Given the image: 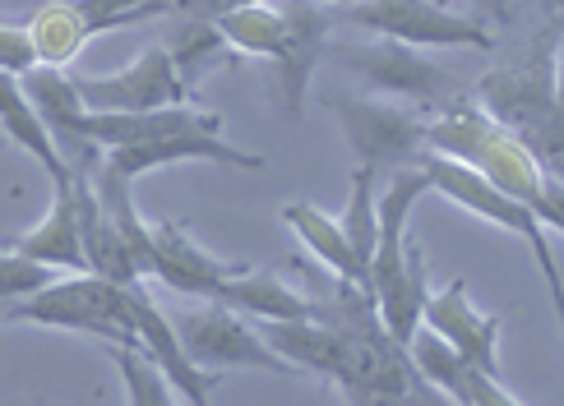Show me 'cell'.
Listing matches in <instances>:
<instances>
[{
	"instance_id": "8992f818",
	"label": "cell",
	"mask_w": 564,
	"mask_h": 406,
	"mask_svg": "<svg viewBox=\"0 0 564 406\" xmlns=\"http://www.w3.org/2000/svg\"><path fill=\"white\" fill-rule=\"evenodd\" d=\"M324 107L338 116V130L347 139L357 166H416L421 162V116L408 107H393L380 98H357V92H324Z\"/></svg>"
},
{
	"instance_id": "f546056e",
	"label": "cell",
	"mask_w": 564,
	"mask_h": 406,
	"mask_svg": "<svg viewBox=\"0 0 564 406\" xmlns=\"http://www.w3.org/2000/svg\"><path fill=\"white\" fill-rule=\"evenodd\" d=\"M37 65V52L29 42V29H10V23H0V69L6 75H23V69Z\"/></svg>"
},
{
	"instance_id": "ac0fdd59",
	"label": "cell",
	"mask_w": 564,
	"mask_h": 406,
	"mask_svg": "<svg viewBox=\"0 0 564 406\" xmlns=\"http://www.w3.org/2000/svg\"><path fill=\"white\" fill-rule=\"evenodd\" d=\"M0 125H6V134L19 143L23 153H33V157L42 162V172L56 180V189L75 180V166L65 162V153L56 149L52 130H46L42 116L33 111L29 92L19 88V75H6V69H0Z\"/></svg>"
},
{
	"instance_id": "484cf974",
	"label": "cell",
	"mask_w": 564,
	"mask_h": 406,
	"mask_svg": "<svg viewBox=\"0 0 564 406\" xmlns=\"http://www.w3.org/2000/svg\"><path fill=\"white\" fill-rule=\"evenodd\" d=\"M343 235L357 264L366 268L370 277V254H375V235H380V218H375V166H357L351 176V199H347V212H343Z\"/></svg>"
},
{
	"instance_id": "277c9868",
	"label": "cell",
	"mask_w": 564,
	"mask_h": 406,
	"mask_svg": "<svg viewBox=\"0 0 564 406\" xmlns=\"http://www.w3.org/2000/svg\"><path fill=\"white\" fill-rule=\"evenodd\" d=\"M324 61L338 65L343 75L361 79L366 88L375 92H398L408 102H426V107H440L463 92V84L444 69L440 61L421 56V46H408L398 37H366V42H343L324 46Z\"/></svg>"
},
{
	"instance_id": "7a4b0ae2",
	"label": "cell",
	"mask_w": 564,
	"mask_h": 406,
	"mask_svg": "<svg viewBox=\"0 0 564 406\" xmlns=\"http://www.w3.org/2000/svg\"><path fill=\"white\" fill-rule=\"evenodd\" d=\"M10 323H33V328H65V332H84V338L98 342H130L134 338V282H111L98 273H79L65 282H46L42 292L23 296L14 305H6Z\"/></svg>"
},
{
	"instance_id": "8fae6325",
	"label": "cell",
	"mask_w": 564,
	"mask_h": 406,
	"mask_svg": "<svg viewBox=\"0 0 564 406\" xmlns=\"http://www.w3.org/2000/svg\"><path fill=\"white\" fill-rule=\"evenodd\" d=\"M282 14H288V42L282 52L269 61L273 65V79L282 92V111L301 121L305 116V98H311V79L324 61V46H328V29H334V14H324L315 0H278Z\"/></svg>"
},
{
	"instance_id": "d4e9b609",
	"label": "cell",
	"mask_w": 564,
	"mask_h": 406,
	"mask_svg": "<svg viewBox=\"0 0 564 406\" xmlns=\"http://www.w3.org/2000/svg\"><path fill=\"white\" fill-rule=\"evenodd\" d=\"M116 370H121V384H126V402L134 406H167L176 393L167 384V374H162V365L153 361V355L144 347H130V342H107Z\"/></svg>"
},
{
	"instance_id": "3957f363",
	"label": "cell",
	"mask_w": 564,
	"mask_h": 406,
	"mask_svg": "<svg viewBox=\"0 0 564 406\" xmlns=\"http://www.w3.org/2000/svg\"><path fill=\"white\" fill-rule=\"evenodd\" d=\"M421 172H426V180H431L435 195H444L449 204L467 208L473 218H481V222H490V227H500V231H509V235H519V241L532 250V259H536V268H542V277H546L551 305L560 309V264H555L551 241H546V222L536 218L528 204L500 195V189L490 185V180L477 172V166L454 162V157H440V153H421Z\"/></svg>"
},
{
	"instance_id": "7c38bea8",
	"label": "cell",
	"mask_w": 564,
	"mask_h": 406,
	"mask_svg": "<svg viewBox=\"0 0 564 406\" xmlns=\"http://www.w3.org/2000/svg\"><path fill=\"white\" fill-rule=\"evenodd\" d=\"M246 264H227L214 250H204L181 222H149V277L167 282L181 296L214 300L227 277H237Z\"/></svg>"
},
{
	"instance_id": "cb8c5ba5",
	"label": "cell",
	"mask_w": 564,
	"mask_h": 406,
	"mask_svg": "<svg viewBox=\"0 0 564 406\" xmlns=\"http://www.w3.org/2000/svg\"><path fill=\"white\" fill-rule=\"evenodd\" d=\"M403 351H408L412 370H416L421 378H426V384H431L444 402H449V397H454V388H458V374H463V365H467L463 355H458L449 342H444L435 328H426V323H416V332L403 342Z\"/></svg>"
},
{
	"instance_id": "5b68a950",
	"label": "cell",
	"mask_w": 564,
	"mask_h": 406,
	"mask_svg": "<svg viewBox=\"0 0 564 406\" xmlns=\"http://www.w3.org/2000/svg\"><path fill=\"white\" fill-rule=\"evenodd\" d=\"M357 29L380 33V37H398L421 52H435V46H473V52H496V37L481 19L449 10L444 0H357V6H343Z\"/></svg>"
},
{
	"instance_id": "f1b7e54d",
	"label": "cell",
	"mask_w": 564,
	"mask_h": 406,
	"mask_svg": "<svg viewBox=\"0 0 564 406\" xmlns=\"http://www.w3.org/2000/svg\"><path fill=\"white\" fill-rule=\"evenodd\" d=\"M449 402H458V406H523L519 393H509V388L500 384V374L477 370V365H463L458 388H454Z\"/></svg>"
},
{
	"instance_id": "d6986e66",
	"label": "cell",
	"mask_w": 564,
	"mask_h": 406,
	"mask_svg": "<svg viewBox=\"0 0 564 406\" xmlns=\"http://www.w3.org/2000/svg\"><path fill=\"white\" fill-rule=\"evenodd\" d=\"M264 342L292 370L319 374V378L334 384L338 355H343V332L334 323H324V319H278V323H264Z\"/></svg>"
},
{
	"instance_id": "ffe728a7",
	"label": "cell",
	"mask_w": 564,
	"mask_h": 406,
	"mask_svg": "<svg viewBox=\"0 0 564 406\" xmlns=\"http://www.w3.org/2000/svg\"><path fill=\"white\" fill-rule=\"evenodd\" d=\"M282 222L296 231V241H305V250H311L328 273L343 277V282H351V286H361V292L370 296V277H366V268L357 264V254H351L343 227L328 218V212H319L315 204H288V208H282Z\"/></svg>"
},
{
	"instance_id": "836d02e7",
	"label": "cell",
	"mask_w": 564,
	"mask_h": 406,
	"mask_svg": "<svg viewBox=\"0 0 564 406\" xmlns=\"http://www.w3.org/2000/svg\"><path fill=\"white\" fill-rule=\"evenodd\" d=\"M0 315H6V305H0Z\"/></svg>"
},
{
	"instance_id": "e0dca14e",
	"label": "cell",
	"mask_w": 564,
	"mask_h": 406,
	"mask_svg": "<svg viewBox=\"0 0 564 406\" xmlns=\"http://www.w3.org/2000/svg\"><path fill=\"white\" fill-rule=\"evenodd\" d=\"M23 254H33L37 264L46 268H65V273H88L84 264V235H79V204H75V180L56 189L52 208H46V218L23 231L14 241Z\"/></svg>"
},
{
	"instance_id": "52a82bcc",
	"label": "cell",
	"mask_w": 564,
	"mask_h": 406,
	"mask_svg": "<svg viewBox=\"0 0 564 406\" xmlns=\"http://www.w3.org/2000/svg\"><path fill=\"white\" fill-rule=\"evenodd\" d=\"M176 338L185 347V355L208 370V374H223V370H269V374H292V365L264 342V332H254L250 323H241L237 309H227L218 300H208L204 309H191L181 315L176 323Z\"/></svg>"
},
{
	"instance_id": "7402d4cb",
	"label": "cell",
	"mask_w": 564,
	"mask_h": 406,
	"mask_svg": "<svg viewBox=\"0 0 564 406\" xmlns=\"http://www.w3.org/2000/svg\"><path fill=\"white\" fill-rule=\"evenodd\" d=\"M214 23L231 42V52H241V56L273 61L282 52V42H288V14H282L278 0H246V6L218 14Z\"/></svg>"
},
{
	"instance_id": "6da1fadb",
	"label": "cell",
	"mask_w": 564,
	"mask_h": 406,
	"mask_svg": "<svg viewBox=\"0 0 564 406\" xmlns=\"http://www.w3.org/2000/svg\"><path fill=\"white\" fill-rule=\"evenodd\" d=\"M473 98L490 121H500L509 134H519L551 176H560L564 111H560V23L555 14L546 19L542 37L528 42V52L486 69Z\"/></svg>"
},
{
	"instance_id": "9c48e42d",
	"label": "cell",
	"mask_w": 564,
	"mask_h": 406,
	"mask_svg": "<svg viewBox=\"0 0 564 406\" xmlns=\"http://www.w3.org/2000/svg\"><path fill=\"white\" fill-rule=\"evenodd\" d=\"M79 98L88 111H158V107H176L191 102V88L181 84L176 65L167 56V46H144L134 56V65L116 69V75H84L75 79Z\"/></svg>"
},
{
	"instance_id": "4fadbf2b",
	"label": "cell",
	"mask_w": 564,
	"mask_h": 406,
	"mask_svg": "<svg viewBox=\"0 0 564 406\" xmlns=\"http://www.w3.org/2000/svg\"><path fill=\"white\" fill-rule=\"evenodd\" d=\"M421 323L435 328L444 342H449L467 365L500 374V315H486V309L473 305L467 296V282H449L444 292H431L426 305H421Z\"/></svg>"
},
{
	"instance_id": "d6a6232c",
	"label": "cell",
	"mask_w": 564,
	"mask_h": 406,
	"mask_svg": "<svg viewBox=\"0 0 564 406\" xmlns=\"http://www.w3.org/2000/svg\"><path fill=\"white\" fill-rule=\"evenodd\" d=\"M328 6H357V0H328Z\"/></svg>"
},
{
	"instance_id": "2e32d148",
	"label": "cell",
	"mask_w": 564,
	"mask_h": 406,
	"mask_svg": "<svg viewBox=\"0 0 564 406\" xmlns=\"http://www.w3.org/2000/svg\"><path fill=\"white\" fill-rule=\"evenodd\" d=\"M75 204H79V235H84V264H88V273L111 277V282H126V286L130 282H144V273H139L121 227L107 218L98 195H93L88 172H75Z\"/></svg>"
},
{
	"instance_id": "4316f807",
	"label": "cell",
	"mask_w": 564,
	"mask_h": 406,
	"mask_svg": "<svg viewBox=\"0 0 564 406\" xmlns=\"http://www.w3.org/2000/svg\"><path fill=\"white\" fill-rule=\"evenodd\" d=\"M75 10L84 14L88 33L102 37L111 29H134L144 19H167L172 0H75Z\"/></svg>"
},
{
	"instance_id": "4dcf8cb0",
	"label": "cell",
	"mask_w": 564,
	"mask_h": 406,
	"mask_svg": "<svg viewBox=\"0 0 564 406\" xmlns=\"http://www.w3.org/2000/svg\"><path fill=\"white\" fill-rule=\"evenodd\" d=\"M246 6V0H172V14H195V19H218L227 10Z\"/></svg>"
},
{
	"instance_id": "9a60e30c",
	"label": "cell",
	"mask_w": 564,
	"mask_h": 406,
	"mask_svg": "<svg viewBox=\"0 0 564 406\" xmlns=\"http://www.w3.org/2000/svg\"><path fill=\"white\" fill-rule=\"evenodd\" d=\"M218 305L250 315L260 323H278V319H315V296L296 292L288 277H278L273 268H241L237 277H227L218 286Z\"/></svg>"
},
{
	"instance_id": "1f68e13d",
	"label": "cell",
	"mask_w": 564,
	"mask_h": 406,
	"mask_svg": "<svg viewBox=\"0 0 564 406\" xmlns=\"http://www.w3.org/2000/svg\"><path fill=\"white\" fill-rule=\"evenodd\" d=\"M477 6L490 19H513V14H519V6H536V0H477Z\"/></svg>"
},
{
	"instance_id": "5bb4252c",
	"label": "cell",
	"mask_w": 564,
	"mask_h": 406,
	"mask_svg": "<svg viewBox=\"0 0 564 406\" xmlns=\"http://www.w3.org/2000/svg\"><path fill=\"white\" fill-rule=\"evenodd\" d=\"M134 338H139V347H144L153 361L162 365V374H167V384L181 393V402L204 406L208 397H214L218 374L199 370L191 355H185V347H181V338H176V328H172L167 315H162V309L149 300L144 282H134Z\"/></svg>"
},
{
	"instance_id": "ba28073f",
	"label": "cell",
	"mask_w": 564,
	"mask_h": 406,
	"mask_svg": "<svg viewBox=\"0 0 564 406\" xmlns=\"http://www.w3.org/2000/svg\"><path fill=\"white\" fill-rule=\"evenodd\" d=\"M467 166H477V172L500 189V195L528 204L536 218L546 222V231H560L564 227V208H560V176H551L542 162L532 157V149L509 134L500 121H490L477 139V149L467 153Z\"/></svg>"
},
{
	"instance_id": "44dd1931",
	"label": "cell",
	"mask_w": 564,
	"mask_h": 406,
	"mask_svg": "<svg viewBox=\"0 0 564 406\" xmlns=\"http://www.w3.org/2000/svg\"><path fill=\"white\" fill-rule=\"evenodd\" d=\"M172 29H167V56L176 65V75L185 88H195L208 69H218L231 61V42L218 33L214 19H195V14H167Z\"/></svg>"
},
{
	"instance_id": "30bf717a",
	"label": "cell",
	"mask_w": 564,
	"mask_h": 406,
	"mask_svg": "<svg viewBox=\"0 0 564 406\" xmlns=\"http://www.w3.org/2000/svg\"><path fill=\"white\" fill-rule=\"evenodd\" d=\"M107 166H116L126 180H139L153 166H172V162H214V166H241V172H264L260 153H246L237 143H227L223 130H176V134H158L144 143H121V149L102 153Z\"/></svg>"
},
{
	"instance_id": "603a6c76",
	"label": "cell",
	"mask_w": 564,
	"mask_h": 406,
	"mask_svg": "<svg viewBox=\"0 0 564 406\" xmlns=\"http://www.w3.org/2000/svg\"><path fill=\"white\" fill-rule=\"evenodd\" d=\"M88 23L84 14L75 10V0H52V6H42L29 23V42L37 52V65H69L84 46H88Z\"/></svg>"
},
{
	"instance_id": "83f0119b",
	"label": "cell",
	"mask_w": 564,
	"mask_h": 406,
	"mask_svg": "<svg viewBox=\"0 0 564 406\" xmlns=\"http://www.w3.org/2000/svg\"><path fill=\"white\" fill-rule=\"evenodd\" d=\"M52 273H56V268L37 264V259L23 254L19 245L0 250V305H14V300H23V296L42 292V286L52 282Z\"/></svg>"
}]
</instances>
